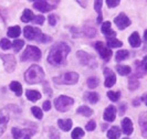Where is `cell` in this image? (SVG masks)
Listing matches in <instances>:
<instances>
[{
    "mask_svg": "<svg viewBox=\"0 0 147 139\" xmlns=\"http://www.w3.org/2000/svg\"><path fill=\"white\" fill-rule=\"evenodd\" d=\"M70 46L64 42H58L55 43L48 54V62L54 66L62 65L65 63L67 54L70 53Z\"/></svg>",
    "mask_w": 147,
    "mask_h": 139,
    "instance_id": "6da1fadb",
    "label": "cell"
},
{
    "mask_svg": "<svg viewBox=\"0 0 147 139\" xmlns=\"http://www.w3.org/2000/svg\"><path fill=\"white\" fill-rule=\"evenodd\" d=\"M44 79L43 70L39 65H31L24 73V80L29 84H38Z\"/></svg>",
    "mask_w": 147,
    "mask_h": 139,
    "instance_id": "7a4b0ae2",
    "label": "cell"
},
{
    "mask_svg": "<svg viewBox=\"0 0 147 139\" xmlns=\"http://www.w3.org/2000/svg\"><path fill=\"white\" fill-rule=\"evenodd\" d=\"M41 59V51L34 45H28L21 55L22 62L27 61H39Z\"/></svg>",
    "mask_w": 147,
    "mask_h": 139,
    "instance_id": "3957f363",
    "label": "cell"
},
{
    "mask_svg": "<svg viewBox=\"0 0 147 139\" xmlns=\"http://www.w3.org/2000/svg\"><path fill=\"white\" fill-rule=\"evenodd\" d=\"M73 104H74L73 98H71L69 96L61 95L55 99L54 106H55L57 110H59V111H66Z\"/></svg>",
    "mask_w": 147,
    "mask_h": 139,
    "instance_id": "277c9868",
    "label": "cell"
},
{
    "mask_svg": "<svg viewBox=\"0 0 147 139\" xmlns=\"http://www.w3.org/2000/svg\"><path fill=\"white\" fill-rule=\"evenodd\" d=\"M55 83H60V84H66V85H73L75 83H78L79 81V74L75 72H67V73L63 74L60 77H54L53 79Z\"/></svg>",
    "mask_w": 147,
    "mask_h": 139,
    "instance_id": "5b68a950",
    "label": "cell"
},
{
    "mask_svg": "<svg viewBox=\"0 0 147 139\" xmlns=\"http://www.w3.org/2000/svg\"><path fill=\"white\" fill-rule=\"evenodd\" d=\"M23 34L26 39H29V40H36L38 42H40V39L43 36V33L41 32V30L37 29L34 27H31V26H27L24 29H23Z\"/></svg>",
    "mask_w": 147,
    "mask_h": 139,
    "instance_id": "8992f818",
    "label": "cell"
},
{
    "mask_svg": "<svg viewBox=\"0 0 147 139\" xmlns=\"http://www.w3.org/2000/svg\"><path fill=\"white\" fill-rule=\"evenodd\" d=\"M76 56H78V59L80 61V63L83 64V65H86V66H90V67H95L96 66V61L95 59L91 55V54H88V52L85 51H78L76 53Z\"/></svg>",
    "mask_w": 147,
    "mask_h": 139,
    "instance_id": "52a82bcc",
    "label": "cell"
},
{
    "mask_svg": "<svg viewBox=\"0 0 147 139\" xmlns=\"http://www.w3.org/2000/svg\"><path fill=\"white\" fill-rule=\"evenodd\" d=\"M1 60L3 62V66H5V70L7 71L8 73H12L15 71L16 65H17V62H16L15 56L12 54H1Z\"/></svg>",
    "mask_w": 147,
    "mask_h": 139,
    "instance_id": "ba28073f",
    "label": "cell"
},
{
    "mask_svg": "<svg viewBox=\"0 0 147 139\" xmlns=\"http://www.w3.org/2000/svg\"><path fill=\"white\" fill-rule=\"evenodd\" d=\"M95 48L97 52L100 53V55H101V58L105 61H109L111 59V56H112V54H113V52L111 50L109 46H106L103 42H96L95 44Z\"/></svg>",
    "mask_w": 147,
    "mask_h": 139,
    "instance_id": "9c48e42d",
    "label": "cell"
},
{
    "mask_svg": "<svg viewBox=\"0 0 147 139\" xmlns=\"http://www.w3.org/2000/svg\"><path fill=\"white\" fill-rule=\"evenodd\" d=\"M114 22H115V24L117 26V28L119 30L126 29V28L131 24V20H129V18H128L125 13H123V12H122V13H119V15L115 18Z\"/></svg>",
    "mask_w": 147,
    "mask_h": 139,
    "instance_id": "30bf717a",
    "label": "cell"
},
{
    "mask_svg": "<svg viewBox=\"0 0 147 139\" xmlns=\"http://www.w3.org/2000/svg\"><path fill=\"white\" fill-rule=\"evenodd\" d=\"M34 130H30V129H20L18 127H13L11 129V134H12V137L15 139H20V138H24L27 136H31L34 134Z\"/></svg>",
    "mask_w": 147,
    "mask_h": 139,
    "instance_id": "8fae6325",
    "label": "cell"
},
{
    "mask_svg": "<svg viewBox=\"0 0 147 139\" xmlns=\"http://www.w3.org/2000/svg\"><path fill=\"white\" fill-rule=\"evenodd\" d=\"M33 7L41 12H49L57 7L55 5H50L48 1H34Z\"/></svg>",
    "mask_w": 147,
    "mask_h": 139,
    "instance_id": "7c38bea8",
    "label": "cell"
},
{
    "mask_svg": "<svg viewBox=\"0 0 147 139\" xmlns=\"http://www.w3.org/2000/svg\"><path fill=\"white\" fill-rule=\"evenodd\" d=\"M104 75H105V86L106 87H112L114 86V84L116 83V76L114 72L110 68H105L104 70Z\"/></svg>",
    "mask_w": 147,
    "mask_h": 139,
    "instance_id": "4fadbf2b",
    "label": "cell"
},
{
    "mask_svg": "<svg viewBox=\"0 0 147 139\" xmlns=\"http://www.w3.org/2000/svg\"><path fill=\"white\" fill-rule=\"evenodd\" d=\"M8 122H9V113H8V110L1 109L0 110V136L6 130Z\"/></svg>",
    "mask_w": 147,
    "mask_h": 139,
    "instance_id": "5bb4252c",
    "label": "cell"
},
{
    "mask_svg": "<svg viewBox=\"0 0 147 139\" xmlns=\"http://www.w3.org/2000/svg\"><path fill=\"white\" fill-rule=\"evenodd\" d=\"M103 117H104V119H105L106 122H109V123L114 122L115 118H116V107L113 106V105L107 106L106 109H105V111H104Z\"/></svg>",
    "mask_w": 147,
    "mask_h": 139,
    "instance_id": "9a60e30c",
    "label": "cell"
},
{
    "mask_svg": "<svg viewBox=\"0 0 147 139\" xmlns=\"http://www.w3.org/2000/svg\"><path fill=\"white\" fill-rule=\"evenodd\" d=\"M122 130L126 136L131 135L133 132V123L129 118H124L122 120Z\"/></svg>",
    "mask_w": 147,
    "mask_h": 139,
    "instance_id": "2e32d148",
    "label": "cell"
},
{
    "mask_svg": "<svg viewBox=\"0 0 147 139\" xmlns=\"http://www.w3.org/2000/svg\"><path fill=\"white\" fill-rule=\"evenodd\" d=\"M140 125L142 129V135L144 138H147V113H142L140 116Z\"/></svg>",
    "mask_w": 147,
    "mask_h": 139,
    "instance_id": "e0dca14e",
    "label": "cell"
},
{
    "mask_svg": "<svg viewBox=\"0 0 147 139\" xmlns=\"http://www.w3.org/2000/svg\"><path fill=\"white\" fill-rule=\"evenodd\" d=\"M58 125L63 132H69L72 128V120L69 118L67 119H59Z\"/></svg>",
    "mask_w": 147,
    "mask_h": 139,
    "instance_id": "ac0fdd59",
    "label": "cell"
},
{
    "mask_svg": "<svg viewBox=\"0 0 147 139\" xmlns=\"http://www.w3.org/2000/svg\"><path fill=\"white\" fill-rule=\"evenodd\" d=\"M26 96H27V98L29 101H31V102H37L38 99L41 98V94L38 91H33V89H27Z\"/></svg>",
    "mask_w": 147,
    "mask_h": 139,
    "instance_id": "d6986e66",
    "label": "cell"
},
{
    "mask_svg": "<svg viewBox=\"0 0 147 139\" xmlns=\"http://www.w3.org/2000/svg\"><path fill=\"white\" fill-rule=\"evenodd\" d=\"M128 42L133 48H138L140 45V34L137 32H134L131 34V37L128 38Z\"/></svg>",
    "mask_w": 147,
    "mask_h": 139,
    "instance_id": "ffe728a7",
    "label": "cell"
},
{
    "mask_svg": "<svg viewBox=\"0 0 147 139\" xmlns=\"http://www.w3.org/2000/svg\"><path fill=\"white\" fill-rule=\"evenodd\" d=\"M8 37L9 38H18L21 34V29L19 26H13V27H10L8 29L7 32Z\"/></svg>",
    "mask_w": 147,
    "mask_h": 139,
    "instance_id": "44dd1931",
    "label": "cell"
},
{
    "mask_svg": "<svg viewBox=\"0 0 147 139\" xmlns=\"http://www.w3.org/2000/svg\"><path fill=\"white\" fill-rule=\"evenodd\" d=\"M121 136V130L117 126H113L107 132V138L109 139H117Z\"/></svg>",
    "mask_w": 147,
    "mask_h": 139,
    "instance_id": "7402d4cb",
    "label": "cell"
},
{
    "mask_svg": "<svg viewBox=\"0 0 147 139\" xmlns=\"http://www.w3.org/2000/svg\"><path fill=\"white\" fill-rule=\"evenodd\" d=\"M10 89H11V91H13L17 96H21L22 86L19 82H17V81H12V82L10 83Z\"/></svg>",
    "mask_w": 147,
    "mask_h": 139,
    "instance_id": "603a6c76",
    "label": "cell"
},
{
    "mask_svg": "<svg viewBox=\"0 0 147 139\" xmlns=\"http://www.w3.org/2000/svg\"><path fill=\"white\" fill-rule=\"evenodd\" d=\"M33 18H34L33 12H32L30 9H24V11H23V13H22V15H21V21L22 22L33 21Z\"/></svg>",
    "mask_w": 147,
    "mask_h": 139,
    "instance_id": "cb8c5ba5",
    "label": "cell"
},
{
    "mask_svg": "<svg viewBox=\"0 0 147 139\" xmlns=\"http://www.w3.org/2000/svg\"><path fill=\"white\" fill-rule=\"evenodd\" d=\"M76 113H78V114H80V115L85 116V117H88V116H91V115L93 114V110L91 109L90 107H88V106L83 105V106H80V107L78 108Z\"/></svg>",
    "mask_w": 147,
    "mask_h": 139,
    "instance_id": "d4e9b609",
    "label": "cell"
},
{
    "mask_svg": "<svg viewBox=\"0 0 147 139\" xmlns=\"http://www.w3.org/2000/svg\"><path fill=\"white\" fill-rule=\"evenodd\" d=\"M94 9L97 12V23L101 24L102 22V1H94Z\"/></svg>",
    "mask_w": 147,
    "mask_h": 139,
    "instance_id": "484cf974",
    "label": "cell"
},
{
    "mask_svg": "<svg viewBox=\"0 0 147 139\" xmlns=\"http://www.w3.org/2000/svg\"><path fill=\"white\" fill-rule=\"evenodd\" d=\"M135 65H136V68H135V77H142L143 75H145L146 73V71L143 68V66H142V63H140V61H136L135 62Z\"/></svg>",
    "mask_w": 147,
    "mask_h": 139,
    "instance_id": "4316f807",
    "label": "cell"
},
{
    "mask_svg": "<svg viewBox=\"0 0 147 139\" xmlns=\"http://www.w3.org/2000/svg\"><path fill=\"white\" fill-rule=\"evenodd\" d=\"M116 71L118 72L119 75L122 76H125V75H128V74L132 72L131 67L127 65H117L116 66Z\"/></svg>",
    "mask_w": 147,
    "mask_h": 139,
    "instance_id": "83f0119b",
    "label": "cell"
},
{
    "mask_svg": "<svg viewBox=\"0 0 147 139\" xmlns=\"http://www.w3.org/2000/svg\"><path fill=\"white\" fill-rule=\"evenodd\" d=\"M138 87H140V82H138V80H137V77H135V76L129 77L128 88H129L131 91H135V89H137Z\"/></svg>",
    "mask_w": 147,
    "mask_h": 139,
    "instance_id": "f1b7e54d",
    "label": "cell"
},
{
    "mask_svg": "<svg viewBox=\"0 0 147 139\" xmlns=\"http://www.w3.org/2000/svg\"><path fill=\"white\" fill-rule=\"evenodd\" d=\"M123 43L117 40V39H115V38H112V39H107V46L111 48V49H114V48H119V46H122Z\"/></svg>",
    "mask_w": 147,
    "mask_h": 139,
    "instance_id": "f546056e",
    "label": "cell"
},
{
    "mask_svg": "<svg viewBox=\"0 0 147 139\" xmlns=\"http://www.w3.org/2000/svg\"><path fill=\"white\" fill-rule=\"evenodd\" d=\"M86 84H88V86L90 88H95L98 86V84H100V80L95 77V76H91V77H88V82H86Z\"/></svg>",
    "mask_w": 147,
    "mask_h": 139,
    "instance_id": "4dcf8cb0",
    "label": "cell"
},
{
    "mask_svg": "<svg viewBox=\"0 0 147 139\" xmlns=\"http://www.w3.org/2000/svg\"><path fill=\"white\" fill-rule=\"evenodd\" d=\"M85 98L88 99V103H91V104H95V103L98 102V94H97V93H94V92L88 93V94L85 95Z\"/></svg>",
    "mask_w": 147,
    "mask_h": 139,
    "instance_id": "1f68e13d",
    "label": "cell"
},
{
    "mask_svg": "<svg viewBox=\"0 0 147 139\" xmlns=\"http://www.w3.org/2000/svg\"><path fill=\"white\" fill-rule=\"evenodd\" d=\"M82 137H84L83 129L80 128V127L74 128V130L72 132V139H82Z\"/></svg>",
    "mask_w": 147,
    "mask_h": 139,
    "instance_id": "d6a6232c",
    "label": "cell"
},
{
    "mask_svg": "<svg viewBox=\"0 0 147 139\" xmlns=\"http://www.w3.org/2000/svg\"><path fill=\"white\" fill-rule=\"evenodd\" d=\"M128 55H129L128 51H126V50H119V51L116 53V61H117V62H122V61H124L126 58H128Z\"/></svg>",
    "mask_w": 147,
    "mask_h": 139,
    "instance_id": "836d02e7",
    "label": "cell"
},
{
    "mask_svg": "<svg viewBox=\"0 0 147 139\" xmlns=\"http://www.w3.org/2000/svg\"><path fill=\"white\" fill-rule=\"evenodd\" d=\"M83 33L88 38H93L95 37L96 34V31L94 28H91V27H85L84 29H83Z\"/></svg>",
    "mask_w": 147,
    "mask_h": 139,
    "instance_id": "e575fe53",
    "label": "cell"
},
{
    "mask_svg": "<svg viewBox=\"0 0 147 139\" xmlns=\"http://www.w3.org/2000/svg\"><path fill=\"white\" fill-rule=\"evenodd\" d=\"M107 97L110 98L112 102H117L121 97V93L119 92H113V91H110L107 93Z\"/></svg>",
    "mask_w": 147,
    "mask_h": 139,
    "instance_id": "d590c367",
    "label": "cell"
},
{
    "mask_svg": "<svg viewBox=\"0 0 147 139\" xmlns=\"http://www.w3.org/2000/svg\"><path fill=\"white\" fill-rule=\"evenodd\" d=\"M31 111H32L33 116H34L36 118H38V119H42V117H43V113H42V110L40 109L39 107L33 106V107L31 108Z\"/></svg>",
    "mask_w": 147,
    "mask_h": 139,
    "instance_id": "8d00e7d4",
    "label": "cell"
},
{
    "mask_svg": "<svg viewBox=\"0 0 147 139\" xmlns=\"http://www.w3.org/2000/svg\"><path fill=\"white\" fill-rule=\"evenodd\" d=\"M11 46H12V43H11L8 39L3 38V39H1V40H0V48H1V49H3V50H8V49H10Z\"/></svg>",
    "mask_w": 147,
    "mask_h": 139,
    "instance_id": "74e56055",
    "label": "cell"
},
{
    "mask_svg": "<svg viewBox=\"0 0 147 139\" xmlns=\"http://www.w3.org/2000/svg\"><path fill=\"white\" fill-rule=\"evenodd\" d=\"M24 45V41L23 40H15L13 43H12V46H13V50L15 52H19L22 49V46Z\"/></svg>",
    "mask_w": 147,
    "mask_h": 139,
    "instance_id": "f35d334b",
    "label": "cell"
},
{
    "mask_svg": "<svg viewBox=\"0 0 147 139\" xmlns=\"http://www.w3.org/2000/svg\"><path fill=\"white\" fill-rule=\"evenodd\" d=\"M101 30H102V33L105 36V34L111 30V22L110 21L103 22V23H102V27H101Z\"/></svg>",
    "mask_w": 147,
    "mask_h": 139,
    "instance_id": "ab89813d",
    "label": "cell"
},
{
    "mask_svg": "<svg viewBox=\"0 0 147 139\" xmlns=\"http://www.w3.org/2000/svg\"><path fill=\"white\" fill-rule=\"evenodd\" d=\"M33 22H34L36 24H39V26H41V24H43V22H44V17L42 15H34V18H33Z\"/></svg>",
    "mask_w": 147,
    "mask_h": 139,
    "instance_id": "60d3db41",
    "label": "cell"
},
{
    "mask_svg": "<svg viewBox=\"0 0 147 139\" xmlns=\"http://www.w3.org/2000/svg\"><path fill=\"white\" fill-rule=\"evenodd\" d=\"M96 127V124L94 120H90L88 124H86V126H85V128H86V130L88 132H92V130H94Z\"/></svg>",
    "mask_w": 147,
    "mask_h": 139,
    "instance_id": "b9f144b4",
    "label": "cell"
},
{
    "mask_svg": "<svg viewBox=\"0 0 147 139\" xmlns=\"http://www.w3.org/2000/svg\"><path fill=\"white\" fill-rule=\"evenodd\" d=\"M106 3H107L109 8H114L116 7L117 5H119V0H107Z\"/></svg>",
    "mask_w": 147,
    "mask_h": 139,
    "instance_id": "7bdbcfd3",
    "label": "cell"
},
{
    "mask_svg": "<svg viewBox=\"0 0 147 139\" xmlns=\"http://www.w3.org/2000/svg\"><path fill=\"white\" fill-rule=\"evenodd\" d=\"M48 20H49V22H50V24H51V26H55V24H57V18H55L53 15H49Z\"/></svg>",
    "mask_w": 147,
    "mask_h": 139,
    "instance_id": "ee69618b",
    "label": "cell"
},
{
    "mask_svg": "<svg viewBox=\"0 0 147 139\" xmlns=\"http://www.w3.org/2000/svg\"><path fill=\"white\" fill-rule=\"evenodd\" d=\"M51 109V102H49V101H45L43 103V110H50Z\"/></svg>",
    "mask_w": 147,
    "mask_h": 139,
    "instance_id": "f6af8a7d",
    "label": "cell"
},
{
    "mask_svg": "<svg viewBox=\"0 0 147 139\" xmlns=\"http://www.w3.org/2000/svg\"><path fill=\"white\" fill-rule=\"evenodd\" d=\"M51 139H60L59 132H57L54 129H51Z\"/></svg>",
    "mask_w": 147,
    "mask_h": 139,
    "instance_id": "bcb514c9",
    "label": "cell"
},
{
    "mask_svg": "<svg viewBox=\"0 0 147 139\" xmlns=\"http://www.w3.org/2000/svg\"><path fill=\"white\" fill-rule=\"evenodd\" d=\"M140 63H142V66H143V68H144V70H145V71L147 72V55L145 56V58H144V59H143V61H142Z\"/></svg>",
    "mask_w": 147,
    "mask_h": 139,
    "instance_id": "7dc6e473",
    "label": "cell"
},
{
    "mask_svg": "<svg viewBox=\"0 0 147 139\" xmlns=\"http://www.w3.org/2000/svg\"><path fill=\"white\" fill-rule=\"evenodd\" d=\"M142 99H143V102L145 103V105L147 106V94H145V95H143V97H142Z\"/></svg>",
    "mask_w": 147,
    "mask_h": 139,
    "instance_id": "c3c4849f",
    "label": "cell"
},
{
    "mask_svg": "<svg viewBox=\"0 0 147 139\" xmlns=\"http://www.w3.org/2000/svg\"><path fill=\"white\" fill-rule=\"evenodd\" d=\"M133 104H134L135 106H136V105H138V104H140V103H138V98H136V99H134V101H133Z\"/></svg>",
    "mask_w": 147,
    "mask_h": 139,
    "instance_id": "681fc988",
    "label": "cell"
},
{
    "mask_svg": "<svg viewBox=\"0 0 147 139\" xmlns=\"http://www.w3.org/2000/svg\"><path fill=\"white\" fill-rule=\"evenodd\" d=\"M144 40H145V41H147V30H145V31H144Z\"/></svg>",
    "mask_w": 147,
    "mask_h": 139,
    "instance_id": "f907efd6",
    "label": "cell"
},
{
    "mask_svg": "<svg viewBox=\"0 0 147 139\" xmlns=\"http://www.w3.org/2000/svg\"><path fill=\"white\" fill-rule=\"evenodd\" d=\"M78 2H79V3H81V6H83V7H85V6H86V5H85V2H81V1H78Z\"/></svg>",
    "mask_w": 147,
    "mask_h": 139,
    "instance_id": "816d5d0a",
    "label": "cell"
},
{
    "mask_svg": "<svg viewBox=\"0 0 147 139\" xmlns=\"http://www.w3.org/2000/svg\"><path fill=\"white\" fill-rule=\"evenodd\" d=\"M23 139H30V137H29V136H27V137H24Z\"/></svg>",
    "mask_w": 147,
    "mask_h": 139,
    "instance_id": "f5cc1de1",
    "label": "cell"
},
{
    "mask_svg": "<svg viewBox=\"0 0 147 139\" xmlns=\"http://www.w3.org/2000/svg\"><path fill=\"white\" fill-rule=\"evenodd\" d=\"M124 139H129V138H124Z\"/></svg>",
    "mask_w": 147,
    "mask_h": 139,
    "instance_id": "db71d44e",
    "label": "cell"
}]
</instances>
